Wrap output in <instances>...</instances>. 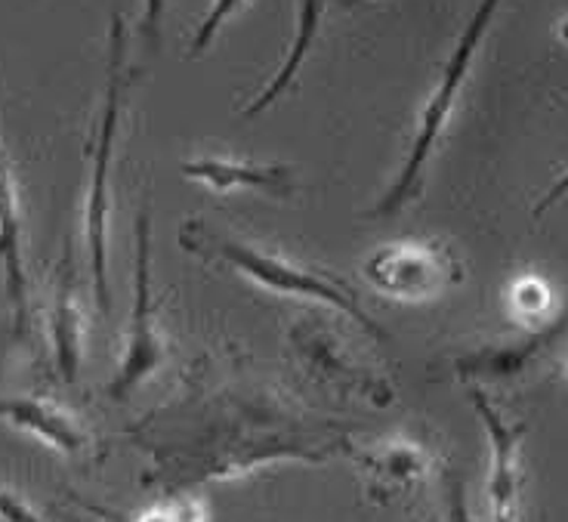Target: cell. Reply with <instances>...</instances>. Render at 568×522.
Segmentation results:
<instances>
[{"label":"cell","mask_w":568,"mask_h":522,"mask_svg":"<svg viewBox=\"0 0 568 522\" xmlns=\"http://www.w3.org/2000/svg\"><path fill=\"white\" fill-rule=\"evenodd\" d=\"M183 177L207 185L213 192H232V189H263L275 195H287L294 189V173L284 164H251V161H232V158H199L185 161Z\"/></svg>","instance_id":"9"},{"label":"cell","mask_w":568,"mask_h":522,"mask_svg":"<svg viewBox=\"0 0 568 522\" xmlns=\"http://www.w3.org/2000/svg\"><path fill=\"white\" fill-rule=\"evenodd\" d=\"M566 322H568V315H559L554 325H547L544 331H538L535 338H528L526 343H519V347L497 350V353L469 355V359H464V362L457 365V371H460V374H491V378L516 374L519 368H526L528 359H535L544 347H550V343L562 334Z\"/></svg>","instance_id":"12"},{"label":"cell","mask_w":568,"mask_h":522,"mask_svg":"<svg viewBox=\"0 0 568 522\" xmlns=\"http://www.w3.org/2000/svg\"><path fill=\"white\" fill-rule=\"evenodd\" d=\"M0 421L13 424L16 430H26L31 436H38L47 445H53L57 452L74 454L87 445L84 430L71 418L69 411L59 409L50 399L38 395H7L0 399Z\"/></svg>","instance_id":"8"},{"label":"cell","mask_w":568,"mask_h":522,"mask_svg":"<svg viewBox=\"0 0 568 522\" xmlns=\"http://www.w3.org/2000/svg\"><path fill=\"white\" fill-rule=\"evenodd\" d=\"M0 520L3 522H43L34 510L19 498V494H13L10 489H3L0 485Z\"/></svg>","instance_id":"16"},{"label":"cell","mask_w":568,"mask_h":522,"mask_svg":"<svg viewBox=\"0 0 568 522\" xmlns=\"http://www.w3.org/2000/svg\"><path fill=\"white\" fill-rule=\"evenodd\" d=\"M180 244L189 248L192 254L201 257H216L229 267H235L239 272H244L247 279H254L256 284L270 288L275 294H291V297H310V300H318V303H327L334 310L346 312L353 322H358L362 328H368L371 334H377V325L371 322V315L358 303H355L353 291L341 282H331V279H322L315 272H306V269L294 267L287 260H278V257L260 251L254 244H244L242 239H232V235H220L213 229L201 227V223H185L183 232H180Z\"/></svg>","instance_id":"1"},{"label":"cell","mask_w":568,"mask_h":522,"mask_svg":"<svg viewBox=\"0 0 568 522\" xmlns=\"http://www.w3.org/2000/svg\"><path fill=\"white\" fill-rule=\"evenodd\" d=\"M513 307L519 312H526L528 319L531 315H540L544 307H547V288L535 279H526V282L516 284V291H513Z\"/></svg>","instance_id":"15"},{"label":"cell","mask_w":568,"mask_h":522,"mask_svg":"<svg viewBox=\"0 0 568 522\" xmlns=\"http://www.w3.org/2000/svg\"><path fill=\"white\" fill-rule=\"evenodd\" d=\"M318 19H322V0H300L297 34H294L291 50H287V59H284L282 69L275 71V78L266 84V90H263V93H260V97L244 109V114L266 112L272 102L282 97L287 87L294 84L297 71L303 69V62H306V57H310V47H313L315 31H318Z\"/></svg>","instance_id":"11"},{"label":"cell","mask_w":568,"mask_h":522,"mask_svg":"<svg viewBox=\"0 0 568 522\" xmlns=\"http://www.w3.org/2000/svg\"><path fill=\"white\" fill-rule=\"evenodd\" d=\"M164 10H168V0H145L140 31L145 34V38H149V41H155V38H158V29H161Z\"/></svg>","instance_id":"17"},{"label":"cell","mask_w":568,"mask_h":522,"mask_svg":"<svg viewBox=\"0 0 568 522\" xmlns=\"http://www.w3.org/2000/svg\"><path fill=\"white\" fill-rule=\"evenodd\" d=\"M244 7H247V0H213L207 16L201 19L195 38H192V43H189V57H199V53H204V50L216 41V34L223 31V26H226L229 19L242 13Z\"/></svg>","instance_id":"14"},{"label":"cell","mask_w":568,"mask_h":522,"mask_svg":"<svg viewBox=\"0 0 568 522\" xmlns=\"http://www.w3.org/2000/svg\"><path fill=\"white\" fill-rule=\"evenodd\" d=\"M497 7H500V0H479V7H476V13L469 19V26L460 34V41H457L455 53L448 57L445 62V69H442V78L436 90H433V97L424 106V112H420V124H417V133H414L412 142V152H408V161H405V168L398 173L396 185L386 192V198L381 201V208L377 213H389L402 211L412 195L417 192V183H420V173H424L426 161L433 155V149H436V142H439L442 130L448 128V121H452V112H455L457 97H460V87L467 81L469 66H473V57H476V50H479V43H483L485 31L491 26V19H495Z\"/></svg>","instance_id":"3"},{"label":"cell","mask_w":568,"mask_h":522,"mask_svg":"<svg viewBox=\"0 0 568 522\" xmlns=\"http://www.w3.org/2000/svg\"><path fill=\"white\" fill-rule=\"evenodd\" d=\"M566 195H568V170H566V173H562V177H559V180H556L554 185H550V192L540 198L538 208H535V217H544V213L554 208L556 201H562V198H566Z\"/></svg>","instance_id":"19"},{"label":"cell","mask_w":568,"mask_h":522,"mask_svg":"<svg viewBox=\"0 0 568 522\" xmlns=\"http://www.w3.org/2000/svg\"><path fill=\"white\" fill-rule=\"evenodd\" d=\"M424 466H426V458L417 445L398 442V445L384 449V454H381V464H377V473L386 476V480L408 485V482L424 476Z\"/></svg>","instance_id":"13"},{"label":"cell","mask_w":568,"mask_h":522,"mask_svg":"<svg viewBox=\"0 0 568 522\" xmlns=\"http://www.w3.org/2000/svg\"><path fill=\"white\" fill-rule=\"evenodd\" d=\"M0 267H3L7 297L13 303L16 331H26L29 279H26V254H22V204L3 145H0Z\"/></svg>","instance_id":"7"},{"label":"cell","mask_w":568,"mask_h":522,"mask_svg":"<svg viewBox=\"0 0 568 522\" xmlns=\"http://www.w3.org/2000/svg\"><path fill=\"white\" fill-rule=\"evenodd\" d=\"M365 279L386 297L426 300V297L439 294L448 282H455V267L448 257L429 244L398 241L368 257Z\"/></svg>","instance_id":"5"},{"label":"cell","mask_w":568,"mask_h":522,"mask_svg":"<svg viewBox=\"0 0 568 522\" xmlns=\"http://www.w3.org/2000/svg\"><path fill=\"white\" fill-rule=\"evenodd\" d=\"M50 338H53V355H57L59 378L65 383L78 381L81 359H84V312L74 294V269L71 254H65L59 269V288L50 312Z\"/></svg>","instance_id":"10"},{"label":"cell","mask_w":568,"mask_h":522,"mask_svg":"<svg viewBox=\"0 0 568 522\" xmlns=\"http://www.w3.org/2000/svg\"><path fill=\"white\" fill-rule=\"evenodd\" d=\"M152 217L149 211L136 220V288H133V315H130L128 343L121 365L114 371V381L109 383L112 399H128L145 378H152L164 362V340L158 334L155 303H152Z\"/></svg>","instance_id":"4"},{"label":"cell","mask_w":568,"mask_h":522,"mask_svg":"<svg viewBox=\"0 0 568 522\" xmlns=\"http://www.w3.org/2000/svg\"><path fill=\"white\" fill-rule=\"evenodd\" d=\"M448 522H473L460 482H452V492H448Z\"/></svg>","instance_id":"18"},{"label":"cell","mask_w":568,"mask_h":522,"mask_svg":"<svg viewBox=\"0 0 568 522\" xmlns=\"http://www.w3.org/2000/svg\"><path fill=\"white\" fill-rule=\"evenodd\" d=\"M473 405L483 418L491 442V473H488V501L491 522H516L519 516V485H523V436L526 426L507 424L479 390H473Z\"/></svg>","instance_id":"6"},{"label":"cell","mask_w":568,"mask_h":522,"mask_svg":"<svg viewBox=\"0 0 568 522\" xmlns=\"http://www.w3.org/2000/svg\"><path fill=\"white\" fill-rule=\"evenodd\" d=\"M128 34H124V16L112 19L109 34V84L102 102L100 128L93 140V173H90V195H87V254H90V275H93V297L100 310H109V168H112V149L124 112V87H128Z\"/></svg>","instance_id":"2"}]
</instances>
